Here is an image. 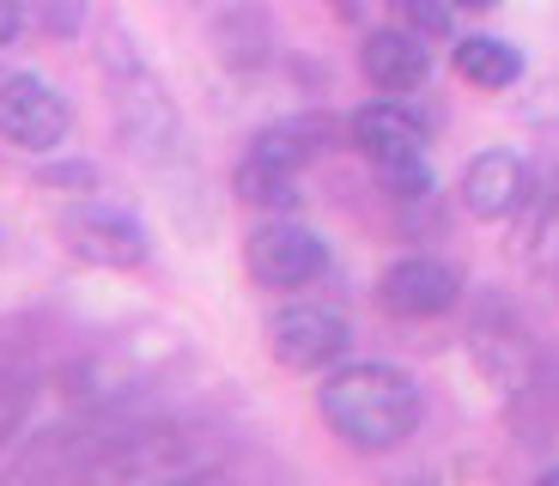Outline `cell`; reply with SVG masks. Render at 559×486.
Masks as SVG:
<instances>
[{
    "label": "cell",
    "instance_id": "cell-1",
    "mask_svg": "<svg viewBox=\"0 0 559 486\" xmlns=\"http://www.w3.org/2000/svg\"><path fill=\"white\" fill-rule=\"evenodd\" d=\"M98 68H104V92H110V116H116V140L140 158L146 170L158 177H177L189 170V146H182V116L170 104L165 80L146 68V56L134 49L122 25L104 31V49H98Z\"/></svg>",
    "mask_w": 559,
    "mask_h": 486
},
{
    "label": "cell",
    "instance_id": "cell-2",
    "mask_svg": "<svg viewBox=\"0 0 559 486\" xmlns=\"http://www.w3.org/2000/svg\"><path fill=\"white\" fill-rule=\"evenodd\" d=\"M322 419L353 450H395L419 426V389L395 365H347L322 383Z\"/></svg>",
    "mask_w": 559,
    "mask_h": 486
},
{
    "label": "cell",
    "instance_id": "cell-3",
    "mask_svg": "<svg viewBox=\"0 0 559 486\" xmlns=\"http://www.w3.org/2000/svg\"><path fill=\"white\" fill-rule=\"evenodd\" d=\"M213 462H219V450L207 444V431H134V438H116L104 457H92L80 474H92V481L158 486V481H195Z\"/></svg>",
    "mask_w": 559,
    "mask_h": 486
},
{
    "label": "cell",
    "instance_id": "cell-4",
    "mask_svg": "<svg viewBox=\"0 0 559 486\" xmlns=\"http://www.w3.org/2000/svg\"><path fill=\"white\" fill-rule=\"evenodd\" d=\"M243 262H250L255 286L293 292V286H310V280L329 268V250H322L317 232H305V225H293V220H274V225H255L250 232Z\"/></svg>",
    "mask_w": 559,
    "mask_h": 486
},
{
    "label": "cell",
    "instance_id": "cell-5",
    "mask_svg": "<svg viewBox=\"0 0 559 486\" xmlns=\"http://www.w3.org/2000/svg\"><path fill=\"white\" fill-rule=\"evenodd\" d=\"M347 317L329 305H286L267 322V353H274L286 371H322L347 353Z\"/></svg>",
    "mask_w": 559,
    "mask_h": 486
},
{
    "label": "cell",
    "instance_id": "cell-6",
    "mask_svg": "<svg viewBox=\"0 0 559 486\" xmlns=\"http://www.w3.org/2000/svg\"><path fill=\"white\" fill-rule=\"evenodd\" d=\"M68 134V104L49 80L37 73H13V80L0 85V140L19 146V153H49L61 146Z\"/></svg>",
    "mask_w": 559,
    "mask_h": 486
},
{
    "label": "cell",
    "instance_id": "cell-7",
    "mask_svg": "<svg viewBox=\"0 0 559 486\" xmlns=\"http://www.w3.org/2000/svg\"><path fill=\"white\" fill-rule=\"evenodd\" d=\"M61 237H68V250L80 262H98V268H140L146 262V232H140V220H128L116 208H98V201L61 208Z\"/></svg>",
    "mask_w": 559,
    "mask_h": 486
},
{
    "label": "cell",
    "instance_id": "cell-8",
    "mask_svg": "<svg viewBox=\"0 0 559 486\" xmlns=\"http://www.w3.org/2000/svg\"><path fill=\"white\" fill-rule=\"evenodd\" d=\"M462 280L450 274L444 262H432V256H407V262L383 268L378 280V305L390 310V317L402 322H426V317H444L450 305H456Z\"/></svg>",
    "mask_w": 559,
    "mask_h": 486
},
{
    "label": "cell",
    "instance_id": "cell-9",
    "mask_svg": "<svg viewBox=\"0 0 559 486\" xmlns=\"http://www.w3.org/2000/svg\"><path fill=\"white\" fill-rule=\"evenodd\" d=\"M359 68H365V80L378 85V92L395 97V92H414V85L426 80L432 56H426V37H419V31L395 25V31H371V37H365Z\"/></svg>",
    "mask_w": 559,
    "mask_h": 486
},
{
    "label": "cell",
    "instance_id": "cell-10",
    "mask_svg": "<svg viewBox=\"0 0 559 486\" xmlns=\"http://www.w3.org/2000/svg\"><path fill=\"white\" fill-rule=\"evenodd\" d=\"M523 194H530V177H523L518 153H480L475 165L462 170V208L475 213V220H504V213H518Z\"/></svg>",
    "mask_w": 559,
    "mask_h": 486
},
{
    "label": "cell",
    "instance_id": "cell-11",
    "mask_svg": "<svg viewBox=\"0 0 559 486\" xmlns=\"http://www.w3.org/2000/svg\"><path fill=\"white\" fill-rule=\"evenodd\" d=\"M347 134H353V146H359L371 165H390V158L426 153V128H419L402 104H365V110L347 122Z\"/></svg>",
    "mask_w": 559,
    "mask_h": 486
},
{
    "label": "cell",
    "instance_id": "cell-12",
    "mask_svg": "<svg viewBox=\"0 0 559 486\" xmlns=\"http://www.w3.org/2000/svg\"><path fill=\"white\" fill-rule=\"evenodd\" d=\"M329 140H335V122H329V116H286V122H274V128L255 134V153L250 158L280 165V170H298V165H310Z\"/></svg>",
    "mask_w": 559,
    "mask_h": 486
},
{
    "label": "cell",
    "instance_id": "cell-13",
    "mask_svg": "<svg viewBox=\"0 0 559 486\" xmlns=\"http://www.w3.org/2000/svg\"><path fill=\"white\" fill-rule=\"evenodd\" d=\"M456 73L480 92H504L523 73V56L504 37H462L456 43Z\"/></svg>",
    "mask_w": 559,
    "mask_h": 486
},
{
    "label": "cell",
    "instance_id": "cell-14",
    "mask_svg": "<svg viewBox=\"0 0 559 486\" xmlns=\"http://www.w3.org/2000/svg\"><path fill=\"white\" fill-rule=\"evenodd\" d=\"M238 194L250 201V208H286V201H293V170L250 158V165L238 170Z\"/></svg>",
    "mask_w": 559,
    "mask_h": 486
},
{
    "label": "cell",
    "instance_id": "cell-15",
    "mask_svg": "<svg viewBox=\"0 0 559 486\" xmlns=\"http://www.w3.org/2000/svg\"><path fill=\"white\" fill-rule=\"evenodd\" d=\"M378 177H383V189H390V194H402V201H414V194H426V189H432V170H426V153H414V158H390V165H378Z\"/></svg>",
    "mask_w": 559,
    "mask_h": 486
},
{
    "label": "cell",
    "instance_id": "cell-16",
    "mask_svg": "<svg viewBox=\"0 0 559 486\" xmlns=\"http://www.w3.org/2000/svg\"><path fill=\"white\" fill-rule=\"evenodd\" d=\"M390 13L402 19L407 31H419V37H444V31H450V7H444V0H390Z\"/></svg>",
    "mask_w": 559,
    "mask_h": 486
},
{
    "label": "cell",
    "instance_id": "cell-17",
    "mask_svg": "<svg viewBox=\"0 0 559 486\" xmlns=\"http://www.w3.org/2000/svg\"><path fill=\"white\" fill-rule=\"evenodd\" d=\"M37 13H43V25L56 31V37H73L80 19H85V0H37Z\"/></svg>",
    "mask_w": 559,
    "mask_h": 486
},
{
    "label": "cell",
    "instance_id": "cell-18",
    "mask_svg": "<svg viewBox=\"0 0 559 486\" xmlns=\"http://www.w3.org/2000/svg\"><path fill=\"white\" fill-rule=\"evenodd\" d=\"M25 407H31V395H25V383H0V444L19 431V419H25Z\"/></svg>",
    "mask_w": 559,
    "mask_h": 486
},
{
    "label": "cell",
    "instance_id": "cell-19",
    "mask_svg": "<svg viewBox=\"0 0 559 486\" xmlns=\"http://www.w3.org/2000/svg\"><path fill=\"white\" fill-rule=\"evenodd\" d=\"M31 7H37V0H0V49H7V43H13L19 31H25Z\"/></svg>",
    "mask_w": 559,
    "mask_h": 486
},
{
    "label": "cell",
    "instance_id": "cell-20",
    "mask_svg": "<svg viewBox=\"0 0 559 486\" xmlns=\"http://www.w3.org/2000/svg\"><path fill=\"white\" fill-rule=\"evenodd\" d=\"M450 7H468V13H487V7H499V0H450Z\"/></svg>",
    "mask_w": 559,
    "mask_h": 486
}]
</instances>
